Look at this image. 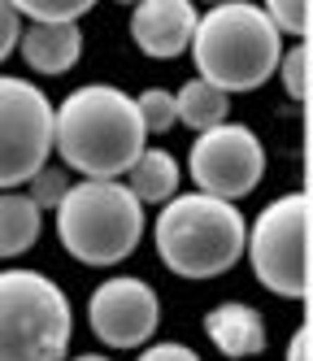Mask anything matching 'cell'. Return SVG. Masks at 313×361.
Listing matches in <instances>:
<instances>
[{"label": "cell", "mask_w": 313, "mask_h": 361, "mask_svg": "<svg viewBox=\"0 0 313 361\" xmlns=\"http://www.w3.org/2000/svg\"><path fill=\"white\" fill-rule=\"evenodd\" d=\"M18 53L35 74H66L83 57V27L66 22V27H22L18 35Z\"/></svg>", "instance_id": "obj_12"}, {"label": "cell", "mask_w": 313, "mask_h": 361, "mask_svg": "<svg viewBox=\"0 0 313 361\" xmlns=\"http://www.w3.org/2000/svg\"><path fill=\"white\" fill-rule=\"evenodd\" d=\"M196 18L200 13L192 9V0H140L130 9V39L144 57L174 61L192 48Z\"/></svg>", "instance_id": "obj_10"}, {"label": "cell", "mask_w": 313, "mask_h": 361, "mask_svg": "<svg viewBox=\"0 0 313 361\" xmlns=\"http://www.w3.org/2000/svg\"><path fill=\"white\" fill-rule=\"evenodd\" d=\"M135 361H200V353L178 340H166V344H144Z\"/></svg>", "instance_id": "obj_22"}, {"label": "cell", "mask_w": 313, "mask_h": 361, "mask_svg": "<svg viewBox=\"0 0 313 361\" xmlns=\"http://www.w3.org/2000/svg\"><path fill=\"white\" fill-rule=\"evenodd\" d=\"M278 79H283V92L296 100V105H305L309 100V44H292V48H283V57H278Z\"/></svg>", "instance_id": "obj_17"}, {"label": "cell", "mask_w": 313, "mask_h": 361, "mask_svg": "<svg viewBox=\"0 0 313 361\" xmlns=\"http://www.w3.org/2000/svg\"><path fill=\"white\" fill-rule=\"evenodd\" d=\"M287 361H313V331H309V322H300L296 335L287 340Z\"/></svg>", "instance_id": "obj_23"}, {"label": "cell", "mask_w": 313, "mask_h": 361, "mask_svg": "<svg viewBox=\"0 0 313 361\" xmlns=\"http://www.w3.org/2000/svg\"><path fill=\"white\" fill-rule=\"evenodd\" d=\"M52 148L83 178H122L148 148L135 96L113 83H83L52 109Z\"/></svg>", "instance_id": "obj_1"}, {"label": "cell", "mask_w": 313, "mask_h": 361, "mask_svg": "<svg viewBox=\"0 0 313 361\" xmlns=\"http://www.w3.org/2000/svg\"><path fill=\"white\" fill-rule=\"evenodd\" d=\"M244 257L252 262L261 288H270L283 300H305L309 296V196L287 192L270 200L248 226Z\"/></svg>", "instance_id": "obj_6"}, {"label": "cell", "mask_w": 313, "mask_h": 361, "mask_svg": "<svg viewBox=\"0 0 313 361\" xmlns=\"http://www.w3.org/2000/svg\"><path fill=\"white\" fill-rule=\"evenodd\" d=\"M52 157V100L18 74H0V192H22V183Z\"/></svg>", "instance_id": "obj_7"}, {"label": "cell", "mask_w": 313, "mask_h": 361, "mask_svg": "<svg viewBox=\"0 0 313 361\" xmlns=\"http://www.w3.org/2000/svg\"><path fill=\"white\" fill-rule=\"evenodd\" d=\"M44 209L26 192H0V257H22L39 244Z\"/></svg>", "instance_id": "obj_14"}, {"label": "cell", "mask_w": 313, "mask_h": 361, "mask_svg": "<svg viewBox=\"0 0 313 361\" xmlns=\"http://www.w3.org/2000/svg\"><path fill=\"white\" fill-rule=\"evenodd\" d=\"M70 296L39 270H0V361H61L70 353Z\"/></svg>", "instance_id": "obj_5"}, {"label": "cell", "mask_w": 313, "mask_h": 361, "mask_svg": "<svg viewBox=\"0 0 313 361\" xmlns=\"http://www.w3.org/2000/svg\"><path fill=\"white\" fill-rule=\"evenodd\" d=\"M26 188H31L26 196H31L39 209H57V204L66 200V192H70V174H66L61 166H44Z\"/></svg>", "instance_id": "obj_20"}, {"label": "cell", "mask_w": 313, "mask_h": 361, "mask_svg": "<svg viewBox=\"0 0 313 361\" xmlns=\"http://www.w3.org/2000/svg\"><path fill=\"white\" fill-rule=\"evenodd\" d=\"M135 109H140V122H144V135H166L174 122V92L166 87H148L135 96Z\"/></svg>", "instance_id": "obj_18"}, {"label": "cell", "mask_w": 313, "mask_h": 361, "mask_svg": "<svg viewBox=\"0 0 313 361\" xmlns=\"http://www.w3.org/2000/svg\"><path fill=\"white\" fill-rule=\"evenodd\" d=\"M178 178H183V170L174 161V152L144 148L135 157V166L126 170V192L135 196L140 204H166V200L178 196Z\"/></svg>", "instance_id": "obj_13"}, {"label": "cell", "mask_w": 313, "mask_h": 361, "mask_svg": "<svg viewBox=\"0 0 313 361\" xmlns=\"http://www.w3.org/2000/svg\"><path fill=\"white\" fill-rule=\"evenodd\" d=\"M270 18V27L278 35H296V44L309 35V0H270V5H261Z\"/></svg>", "instance_id": "obj_19"}, {"label": "cell", "mask_w": 313, "mask_h": 361, "mask_svg": "<svg viewBox=\"0 0 313 361\" xmlns=\"http://www.w3.org/2000/svg\"><path fill=\"white\" fill-rule=\"evenodd\" d=\"M283 57V35L270 27L261 5L248 0H226L196 18L192 31V61L196 79L214 83L218 92H257L261 83L278 70Z\"/></svg>", "instance_id": "obj_2"}, {"label": "cell", "mask_w": 313, "mask_h": 361, "mask_svg": "<svg viewBox=\"0 0 313 361\" xmlns=\"http://www.w3.org/2000/svg\"><path fill=\"white\" fill-rule=\"evenodd\" d=\"M57 240L83 266H118L144 240V204L122 178H83L70 183L57 204Z\"/></svg>", "instance_id": "obj_4"}, {"label": "cell", "mask_w": 313, "mask_h": 361, "mask_svg": "<svg viewBox=\"0 0 313 361\" xmlns=\"http://www.w3.org/2000/svg\"><path fill=\"white\" fill-rule=\"evenodd\" d=\"M70 361H113V357H104V353H83V357H70Z\"/></svg>", "instance_id": "obj_24"}, {"label": "cell", "mask_w": 313, "mask_h": 361, "mask_svg": "<svg viewBox=\"0 0 313 361\" xmlns=\"http://www.w3.org/2000/svg\"><path fill=\"white\" fill-rule=\"evenodd\" d=\"M13 9L35 27H66V22H78L92 9V0H13Z\"/></svg>", "instance_id": "obj_16"}, {"label": "cell", "mask_w": 313, "mask_h": 361, "mask_svg": "<svg viewBox=\"0 0 313 361\" xmlns=\"http://www.w3.org/2000/svg\"><path fill=\"white\" fill-rule=\"evenodd\" d=\"M188 170H192L196 192L235 204L248 192H257V183L266 178V148H261L252 126L222 122L214 131L196 135V144L188 152Z\"/></svg>", "instance_id": "obj_8"}, {"label": "cell", "mask_w": 313, "mask_h": 361, "mask_svg": "<svg viewBox=\"0 0 313 361\" xmlns=\"http://www.w3.org/2000/svg\"><path fill=\"white\" fill-rule=\"evenodd\" d=\"M204 335L222 357H257L266 353V318L244 300H222L204 314Z\"/></svg>", "instance_id": "obj_11"}, {"label": "cell", "mask_w": 313, "mask_h": 361, "mask_svg": "<svg viewBox=\"0 0 313 361\" xmlns=\"http://www.w3.org/2000/svg\"><path fill=\"white\" fill-rule=\"evenodd\" d=\"M231 96L218 92L214 83H204V79H188L178 92H174V122H183L188 131L204 135V131H214V126L231 122Z\"/></svg>", "instance_id": "obj_15"}, {"label": "cell", "mask_w": 313, "mask_h": 361, "mask_svg": "<svg viewBox=\"0 0 313 361\" xmlns=\"http://www.w3.org/2000/svg\"><path fill=\"white\" fill-rule=\"evenodd\" d=\"M18 35H22V18L9 0H0V66L18 53Z\"/></svg>", "instance_id": "obj_21"}, {"label": "cell", "mask_w": 313, "mask_h": 361, "mask_svg": "<svg viewBox=\"0 0 313 361\" xmlns=\"http://www.w3.org/2000/svg\"><path fill=\"white\" fill-rule=\"evenodd\" d=\"M92 335L104 348H144L161 326V300L135 274L104 279L87 300Z\"/></svg>", "instance_id": "obj_9"}, {"label": "cell", "mask_w": 313, "mask_h": 361, "mask_svg": "<svg viewBox=\"0 0 313 361\" xmlns=\"http://www.w3.org/2000/svg\"><path fill=\"white\" fill-rule=\"evenodd\" d=\"M156 257L178 279H218L244 257L248 222L231 200L204 192H178L161 204L152 226Z\"/></svg>", "instance_id": "obj_3"}]
</instances>
